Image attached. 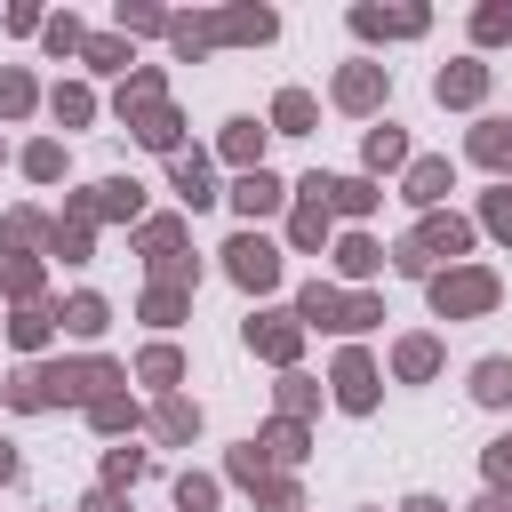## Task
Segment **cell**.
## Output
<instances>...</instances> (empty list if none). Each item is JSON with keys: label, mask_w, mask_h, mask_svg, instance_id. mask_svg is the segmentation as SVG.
Returning <instances> with one entry per match:
<instances>
[{"label": "cell", "mask_w": 512, "mask_h": 512, "mask_svg": "<svg viewBox=\"0 0 512 512\" xmlns=\"http://www.w3.org/2000/svg\"><path fill=\"white\" fill-rule=\"evenodd\" d=\"M104 384H120L112 360H64V368H24L8 384L16 408H48V400H104Z\"/></svg>", "instance_id": "obj_1"}, {"label": "cell", "mask_w": 512, "mask_h": 512, "mask_svg": "<svg viewBox=\"0 0 512 512\" xmlns=\"http://www.w3.org/2000/svg\"><path fill=\"white\" fill-rule=\"evenodd\" d=\"M168 40L184 56L216 48V40H272V8H232V16H168Z\"/></svg>", "instance_id": "obj_2"}, {"label": "cell", "mask_w": 512, "mask_h": 512, "mask_svg": "<svg viewBox=\"0 0 512 512\" xmlns=\"http://www.w3.org/2000/svg\"><path fill=\"white\" fill-rule=\"evenodd\" d=\"M464 248H472V224H464V216H424V224L392 248V264H400V272H432L440 256H464Z\"/></svg>", "instance_id": "obj_3"}, {"label": "cell", "mask_w": 512, "mask_h": 512, "mask_svg": "<svg viewBox=\"0 0 512 512\" xmlns=\"http://www.w3.org/2000/svg\"><path fill=\"white\" fill-rule=\"evenodd\" d=\"M296 320H320V328H368V320H384V312H376V296H336L328 280H312V288L296 296Z\"/></svg>", "instance_id": "obj_4"}, {"label": "cell", "mask_w": 512, "mask_h": 512, "mask_svg": "<svg viewBox=\"0 0 512 512\" xmlns=\"http://www.w3.org/2000/svg\"><path fill=\"white\" fill-rule=\"evenodd\" d=\"M432 304H440L448 320H464V312H488V304H496V272H480V264H456V272H440V280H432Z\"/></svg>", "instance_id": "obj_5"}, {"label": "cell", "mask_w": 512, "mask_h": 512, "mask_svg": "<svg viewBox=\"0 0 512 512\" xmlns=\"http://www.w3.org/2000/svg\"><path fill=\"white\" fill-rule=\"evenodd\" d=\"M224 256H232V280H240V288H272V280H280V248L256 240V232H240Z\"/></svg>", "instance_id": "obj_6"}, {"label": "cell", "mask_w": 512, "mask_h": 512, "mask_svg": "<svg viewBox=\"0 0 512 512\" xmlns=\"http://www.w3.org/2000/svg\"><path fill=\"white\" fill-rule=\"evenodd\" d=\"M304 192H312L320 208H336V216H368V208H376V184H368V176H312Z\"/></svg>", "instance_id": "obj_7"}, {"label": "cell", "mask_w": 512, "mask_h": 512, "mask_svg": "<svg viewBox=\"0 0 512 512\" xmlns=\"http://www.w3.org/2000/svg\"><path fill=\"white\" fill-rule=\"evenodd\" d=\"M336 104L344 112H376L384 104V64H344L336 72Z\"/></svg>", "instance_id": "obj_8"}, {"label": "cell", "mask_w": 512, "mask_h": 512, "mask_svg": "<svg viewBox=\"0 0 512 512\" xmlns=\"http://www.w3.org/2000/svg\"><path fill=\"white\" fill-rule=\"evenodd\" d=\"M296 336H304L296 312H264V320H248V344H256L264 360H296Z\"/></svg>", "instance_id": "obj_9"}, {"label": "cell", "mask_w": 512, "mask_h": 512, "mask_svg": "<svg viewBox=\"0 0 512 512\" xmlns=\"http://www.w3.org/2000/svg\"><path fill=\"white\" fill-rule=\"evenodd\" d=\"M280 200H288V192H280V176H272V168H248V176L232 184V208H240V216H272Z\"/></svg>", "instance_id": "obj_10"}, {"label": "cell", "mask_w": 512, "mask_h": 512, "mask_svg": "<svg viewBox=\"0 0 512 512\" xmlns=\"http://www.w3.org/2000/svg\"><path fill=\"white\" fill-rule=\"evenodd\" d=\"M336 400H344V408H376V368H368V352H344V360H336Z\"/></svg>", "instance_id": "obj_11"}, {"label": "cell", "mask_w": 512, "mask_h": 512, "mask_svg": "<svg viewBox=\"0 0 512 512\" xmlns=\"http://www.w3.org/2000/svg\"><path fill=\"white\" fill-rule=\"evenodd\" d=\"M96 216H136V184H120V176H112V184H96V192L80 200V216H72V224L88 232Z\"/></svg>", "instance_id": "obj_12"}, {"label": "cell", "mask_w": 512, "mask_h": 512, "mask_svg": "<svg viewBox=\"0 0 512 512\" xmlns=\"http://www.w3.org/2000/svg\"><path fill=\"white\" fill-rule=\"evenodd\" d=\"M352 32H424V8H352Z\"/></svg>", "instance_id": "obj_13"}, {"label": "cell", "mask_w": 512, "mask_h": 512, "mask_svg": "<svg viewBox=\"0 0 512 512\" xmlns=\"http://www.w3.org/2000/svg\"><path fill=\"white\" fill-rule=\"evenodd\" d=\"M432 88H440V104H480V88H488V64H448Z\"/></svg>", "instance_id": "obj_14"}, {"label": "cell", "mask_w": 512, "mask_h": 512, "mask_svg": "<svg viewBox=\"0 0 512 512\" xmlns=\"http://www.w3.org/2000/svg\"><path fill=\"white\" fill-rule=\"evenodd\" d=\"M256 152H264V128H256V120H232V128H224V160H240V176H248V168H264Z\"/></svg>", "instance_id": "obj_15"}, {"label": "cell", "mask_w": 512, "mask_h": 512, "mask_svg": "<svg viewBox=\"0 0 512 512\" xmlns=\"http://www.w3.org/2000/svg\"><path fill=\"white\" fill-rule=\"evenodd\" d=\"M440 192H448V160H416L408 168V200L416 208H440Z\"/></svg>", "instance_id": "obj_16"}, {"label": "cell", "mask_w": 512, "mask_h": 512, "mask_svg": "<svg viewBox=\"0 0 512 512\" xmlns=\"http://www.w3.org/2000/svg\"><path fill=\"white\" fill-rule=\"evenodd\" d=\"M472 400L504 408V400H512V360H480V368H472Z\"/></svg>", "instance_id": "obj_17"}, {"label": "cell", "mask_w": 512, "mask_h": 512, "mask_svg": "<svg viewBox=\"0 0 512 512\" xmlns=\"http://www.w3.org/2000/svg\"><path fill=\"white\" fill-rule=\"evenodd\" d=\"M272 120H280V136H304V128H312V96H304V88H280Z\"/></svg>", "instance_id": "obj_18"}, {"label": "cell", "mask_w": 512, "mask_h": 512, "mask_svg": "<svg viewBox=\"0 0 512 512\" xmlns=\"http://www.w3.org/2000/svg\"><path fill=\"white\" fill-rule=\"evenodd\" d=\"M336 264H344V272H352V280H368V272H376V264H384V248H376V240H360V232H352V240H336Z\"/></svg>", "instance_id": "obj_19"}, {"label": "cell", "mask_w": 512, "mask_h": 512, "mask_svg": "<svg viewBox=\"0 0 512 512\" xmlns=\"http://www.w3.org/2000/svg\"><path fill=\"white\" fill-rule=\"evenodd\" d=\"M48 328H56V312H40V304H24V312L8 320V336H16L24 352H40V344H48Z\"/></svg>", "instance_id": "obj_20"}, {"label": "cell", "mask_w": 512, "mask_h": 512, "mask_svg": "<svg viewBox=\"0 0 512 512\" xmlns=\"http://www.w3.org/2000/svg\"><path fill=\"white\" fill-rule=\"evenodd\" d=\"M392 360H400V376L416 384V376H432V368H440V344H432V336H408V344H400Z\"/></svg>", "instance_id": "obj_21"}, {"label": "cell", "mask_w": 512, "mask_h": 512, "mask_svg": "<svg viewBox=\"0 0 512 512\" xmlns=\"http://www.w3.org/2000/svg\"><path fill=\"white\" fill-rule=\"evenodd\" d=\"M472 160H488V168H504V160H512V128H496V120H480V128H472Z\"/></svg>", "instance_id": "obj_22"}, {"label": "cell", "mask_w": 512, "mask_h": 512, "mask_svg": "<svg viewBox=\"0 0 512 512\" xmlns=\"http://www.w3.org/2000/svg\"><path fill=\"white\" fill-rule=\"evenodd\" d=\"M408 160V136L400 128H368V168H400Z\"/></svg>", "instance_id": "obj_23"}, {"label": "cell", "mask_w": 512, "mask_h": 512, "mask_svg": "<svg viewBox=\"0 0 512 512\" xmlns=\"http://www.w3.org/2000/svg\"><path fill=\"white\" fill-rule=\"evenodd\" d=\"M176 192H184L192 208L208 200V160H200V152H176Z\"/></svg>", "instance_id": "obj_24"}, {"label": "cell", "mask_w": 512, "mask_h": 512, "mask_svg": "<svg viewBox=\"0 0 512 512\" xmlns=\"http://www.w3.org/2000/svg\"><path fill=\"white\" fill-rule=\"evenodd\" d=\"M200 432V408L192 400H160V440H192Z\"/></svg>", "instance_id": "obj_25"}, {"label": "cell", "mask_w": 512, "mask_h": 512, "mask_svg": "<svg viewBox=\"0 0 512 512\" xmlns=\"http://www.w3.org/2000/svg\"><path fill=\"white\" fill-rule=\"evenodd\" d=\"M288 232H296V248H320V232H328V208L304 192V208H296V224H288Z\"/></svg>", "instance_id": "obj_26"}, {"label": "cell", "mask_w": 512, "mask_h": 512, "mask_svg": "<svg viewBox=\"0 0 512 512\" xmlns=\"http://www.w3.org/2000/svg\"><path fill=\"white\" fill-rule=\"evenodd\" d=\"M136 240H144V256H176V248H184V224H176V216H160V224H144Z\"/></svg>", "instance_id": "obj_27"}, {"label": "cell", "mask_w": 512, "mask_h": 512, "mask_svg": "<svg viewBox=\"0 0 512 512\" xmlns=\"http://www.w3.org/2000/svg\"><path fill=\"white\" fill-rule=\"evenodd\" d=\"M64 328H72V336H96V328H104V296H72V304H64Z\"/></svg>", "instance_id": "obj_28"}, {"label": "cell", "mask_w": 512, "mask_h": 512, "mask_svg": "<svg viewBox=\"0 0 512 512\" xmlns=\"http://www.w3.org/2000/svg\"><path fill=\"white\" fill-rule=\"evenodd\" d=\"M136 376H144V384H176V376H184V360H176L168 344H152V352L136 360Z\"/></svg>", "instance_id": "obj_29"}, {"label": "cell", "mask_w": 512, "mask_h": 512, "mask_svg": "<svg viewBox=\"0 0 512 512\" xmlns=\"http://www.w3.org/2000/svg\"><path fill=\"white\" fill-rule=\"evenodd\" d=\"M88 424H96V432H120V424H136V408H128L120 392H104V400H88Z\"/></svg>", "instance_id": "obj_30"}, {"label": "cell", "mask_w": 512, "mask_h": 512, "mask_svg": "<svg viewBox=\"0 0 512 512\" xmlns=\"http://www.w3.org/2000/svg\"><path fill=\"white\" fill-rule=\"evenodd\" d=\"M264 456H280V464H296V456H304V424H288V416H280V424L264 432Z\"/></svg>", "instance_id": "obj_31"}, {"label": "cell", "mask_w": 512, "mask_h": 512, "mask_svg": "<svg viewBox=\"0 0 512 512\" xmlns=\"http://www.w3.org/2000/svg\"><path fill=\"white\" fill-rule=\"evenodd\" d=\"M176 504H184V512H208V504H216V480L184 472V480H176Z\"/></svg>", "instance_id": "obj_32"}, {"label": "cell", "mask_w": 512, "mask_h": 512, "mask_svg": "<svg viewBox=\"0 0 512 512\" xmlns=\"http://www.w3.org/2000/svg\"><path fill=\"white\" fill-rule=\"evenodd\" d=\"M80 56H88L96 72H120V64H128V48H120V40H80Z\"/></svg>", "instance_id": "obj_33"}, {"label": "cell", "mask_w": 512, "mask_h": 512, "mask_svg": "<svg viewBox=\"0 0 512 512\" xmlns=\"http://www.w3.org/2000/svg\"><path fill=\"white\" fill-rule=\"evenodd\" d=\"M88 112H96V96H88V88H56V120H72V128H80Z\"/></svg>", "instance_id": "obj_34"}, {"label": "cell", "mask_w": 512, "mask_h": 512, "mask_svg": "<svg viewBox=\"0 0 512 512\" xmlns=\"http://www.w3.org/2000/svg\"><path fill=\"white\" fill-rule=\"evenodd\" d=\"M24 168H32L40 184H48V176H64V144H32V152H24Z\"/></svg>", "instance_id": "obj_35"}, {"label": "cell", "mask_w": 512, "mask_h": 512, "mask_svg": "<svg viewBox=\"0 0 512 512\" xmlns=\"http://www.w3.org/2000/svg\"><path fill=\"white\" fill-rule=\"evenodd\" d=\"M176 312H184V288H152V296H144V320H160V328H168Z\"/></svg>", "instance_id": "obj_36"}, {"label": "cell", "mask_w": 512, "mask_h": 512, "mask_svg": "<svg viewBox=\"0 0 512 512\" xmlns=\"http://www.w3.org/2000/svg\"><path fill=\"white\" fill-rule=\"evenodd\" d=\"M256 496H264V512H296V480H272V472H264Z\"/></svg>", "instance_id": "obj_37"}, {"label": "cell", "mask_w": 512, "mask_h": 512, "mask_svg": "<svg viewBox=\"0 0 512 512\" xmlns=\"http://www.w3.org/2000/svg\"><path fill=\"white\" fill-rule=\"evenodd\" d=\"M0 288H8V296H24V304H32V288H40V272H32V264H24V256H16V264H0Z\"/></svg>", "instance_id": "obj_38"}, {"label": "cell", "mask_w": 512, "mask_h": 512, "mask_svg": "<svg viewBox=\"0 0 512 512\" xmlns=\"http://www.w3.org/2000/svg\"><path fill=\"white\" fill-rule=\"evenodd\" d=\"M0 112H32V80L24 72H0Z\"/></svg>", "instance_id": "obj_39"}, {"label": "cell", "mask_w": 512, "mask_h": 512, "mask_svg": "<svg viewBox=\"0 0 512 512\" xmlns=\"http://www.w3.org/2000/svg\"><path fill=\"white\" fill-rule=\"evenodd\" d=\"M488 480H496V496L512 488V432H504V440H488Z\"/></svg>", "instance_id": "obj_40"}, {"label": "cell", "mask_w": 512, "mask_h": 512, "mask_svg": "<svg viewBox=\"0 0 512 512\" xmlns=\"http://www.w3.org/2000/svg\"><path fill=\"white\" fill-rule=\"evenodd\" d=\"M312 400H320V392H312V384H304V376H288V384H280V408H288V424H296V416H304V408H312Z\"/></svg>", "instance_id": "obj_41"}, {"label": "cell", "mask_w": 512, "mask_h": 512, "mask_svg": "<svg viewBox=\"0 0 512 512\" xmlns=\"http://www.w3.org/2000/svg\"><path fill=\"white\" fill-rule=\"evenodd\" d=\"M472 32H480V40H504V32H512V8H504V0H496V8H480V16H472Z\"/></svg>", "instance_id": "obj_42"}, {"label": "cell", "mask_w": 512, "mask_h": 512, "mask_svg": "<svg viewBox=\"0 0 512 512\" xmlns=\"http://www.w3.org/2000/svg\"><path fill=\"white\" fill-rule=\"evenodd\" d=\"M480 216H488V232H496V240H512V192H488V208H480Z\"/></svg>", "instance_id": "obj_43"}, {"label": "cell", "mask_w": 512, "mask_h": 512, "mask_svg": "<svg viewBox=\"0 0 512 512\" xmlns=\"http://www.w3.org/2000/svg\"><path fill=\"white\" fill-rule=\"evenodd\" d=\"M120 24H128V32H168V16H160V8H120Z\"/></svg>", "instance_id": "obj_44"}, {"label": "cell", "mask_w": 512, "mask_h": 512, "mask_svg": "<svg viewBox=\"0 0 512 512\" xmlns=\"http://www.w3.org/2000/svg\"><path fill=\"white\" fill-rule=\"evenodd\" d=\"M48 48H56V56H72V48H80V24H72V16H56V24H48Z\"/></svg>", "instance_id": "obj_45"}, {"label": "cell", "mask_w": 512, "mask_h": 512, "mask_svg": "<svg viewBox=\"0 0 512 512\" xmlns=\"http://www.w3.org/2000/svg\"><path fill=\"white\" fill-rule=\"evenodd\" d=\"M104 472H112V480H136V472H144V448H112V464H104Z\"/></svg>", "instance_id": "obj_46"}, {"label": "cell", "mask_w": 512, "mask_h": 512, "mask_svg": "<svg viewBox=\"0 0 512 512\" xmlns=\"http://www.w3.org/2000/svg\"><path fill=\"white\" fill-rule=\"evenodd\" d=\"M80 512H120V496H112V488H96V496H88Z\"/></svg>", "instance_id": "obj_47"}, {"label": "cell", "mask_w": 512, "mask_h": 512, "mask_svg": "<svg viewBox=\"0 0 512 512\" xmlns=\"http://www.w3.org/2000/svg\"><path fill=\"white\" fill-rule=\"evenodd\" d=\"M472 512H512V504H504V496H496V488H488V496H480V504H472Z\"/></svg>", "instance_id": "obj_48"}, {"label": "cell", "mask_w": 512, "mask_h": 512, "mask_svg": "<svg viewBox=\"0 0 512 512\" xmlns=\"http://www.w3.org/2000/svg\"><path fill=\"white\" fill-rule=\"evenodd\" d=\"M400 512H448V504H432V496H408V504H400Z\"/></svg>", "instance_id": "obj_49"}, {"label": "cell", "mask_w": 512, "mask_h": 512, "mask_svg": "<svg viewBox=\"0 0 512 512\" xmlns=\"http://www.w3.org/2000/svg\"><path fill=\"white\" fill-rule=\"evenodd\" d=\"M0 480H16V448H0Z\"/></svg>", "instance_id": "obj_50"}]
</instances>
